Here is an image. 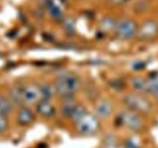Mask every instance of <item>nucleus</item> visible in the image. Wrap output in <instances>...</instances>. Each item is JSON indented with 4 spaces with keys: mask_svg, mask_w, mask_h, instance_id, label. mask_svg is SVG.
<instances>
[{
    "mask_svg": "<svg viewBox=\"0 0 158 148\" xmlns=\"http://www.w3.org/2000/svg\"><path fill=\"white\" fill-rule=\"evenodd\" d=\"M115 121L117 126L132 132H138L143 127V122L140 114L127 108L117 113Z\"/></svg>",
    "mask_w": 158,
    "mask_h": 148,
    "instance_id": "nucleus-3",
    "label": "nucleus"
},
{
    "mask_svg": "<svg viewBox=\"0 0 158 148\" xmlns=\"http://www.w3.org/2000/svg\"><path fill=\"white\" fill-rule=\"evenodd\" d=\"M123 83L122 84L121 81H120V80H118V79H117V80H114V81L111 82V84H110V86L112 88H114L115 90H118V89H122L123 88Z\"/></svg>",
    "mask_w": 158,
    "mask_h": 148,
    "instance_id": "nucleus-21",
    "label": "nucleus"
},
{
    "mask_svg": "<svg viewBox=\"0 0 158 148\" xmlns=\"http://www.w3.org/2000/svg\"><path fill=\"white\" fill-rule=\"evenodd\" d=\"M9 126V121L6 115L0 114V134L6 130Z\"/></svg>",
    "mask_w": 158,
    "mask_h": 148,
    "instance_id": "nucleus-20",
    "label": "nucleus"
},
{
    "mask_svg": "<svg viewBox=\"0 0 158 148\" xmlns=\"http://www.w3.org/2000/svg\"><path fill=\"white\" fill-rule=\"evenodd\" d=\"M12 103L10 100L0 93V114L7 116L12 110Z\"/></svg>",
    "mask_w": 158,
    "mask_h": 148,
    "instance_id": "nucleus-15",
    "label": "nucleus"
},
{
    "mask_svg": "<svg viewBox=\"0 0 158 148\" xmlns=\"http://www.w3.org/2000/svg\"><path fill=\"white\" fill-rule=\"evenodd\" d=\"M138 35L142 39H148L157 32V26L154 22H147L138 31Z\"/></svg>",
    "mask_w": 158,
    "mask_h": 148,
    "instance_id": "nucleus-12",
    "label": "nucleus"
},
{
    "mask_svg": "<svg viewBox=\"0 0 158 148\" xmlns=\"http://www.w3.org/2000/svg\"><path fill=\"white\" fill-rule=\"evenodd\" d=\"M100 25H101L102 29L105 31H108L111 29H114L116 26L114 22L112 19H110V18H105V19H103Z\"/></svg>",
    "mask_w": 158,
    "mask_h": 148,
    "instance_id": "nucleus-19",
    "label": "nucleus"
},
{
    "mask_svg": "<svg viewBox=\"0 0 158 148\" xmlns=\"http://www.w3.org/2000/svg\"><path fill=\"white\" fill-rule=\"evenodd\" d=\"M56 95L63 99L73 98L81 86L80 79L73 72H63L57 76L53 83Z\"/></svg>",
    "mask_w": 158,
    "mask_h": 148,
    "instance_id": "nucleus-1",
    "label": "nucleus"
},
{
    "mask_svg": "<svg viewBox=\"0 0 158 148\" xmlns=\"http://www.w3.org/2000/svg\"><path fill=\"white\" fill-rule=\"evenodd\" d=\"M35 110L38 115L45 119H52L56 115V108L51 100H40L35 103Z\"/></svg>",
    "mask_w": 158,
    "mask_h": 148,
    "instance_id": "nucleus-7",
    "label": "nucleus"
},
{
    "mask_svg": "<svg viewBox=\"0 0 158 148\" xmlns=\"http://www.w3.org/2000/svg\"><path fill=\"white\" fill-rule=\"evenodd\" d=\"M123 146L124 148H140V141L136 137H129L125 140Z\"/></svg>",
    "mask_w": 158,
    "mask_h": 148,
    "instance_id": "nucleus-17",
    "label": "nucleus"
},
{
    "mask_svg": "<svg viewBox=\"0 0 158 148\" xmlns=\"http://www.w3.org/2000/svg\"><path fill=\"white\" fill-rule=\"evenodd\" d=\"M37 86H38L39 90H40L41 100H51L53 98L54 96L56 95L55 87L52 83L41 82L37 84Z\"/></svg>",
    "mask_w": 158,
    "mask_h": 148,
    "instance_id": "nucleus-10",
    "label": "nucleus"
},
{
    "mask_svg": "<svg viewBox=\"0 0 158 148\" xmlns=\"http://www.w3.org/2000/svg\"><path fill=\"white\" fill-rule=\"evenodd\" d=\"M122 103L127 109L134 111L140 115H149L152 113L153 106L151 100L145 94L139 92H130L123 96Z\"/></svg>",
    "mask_w": 158,
    "mask_h": 148,
    "instance_id": "nucleus-2",
    "label": "nucleus"
},
{
    "mask_svg": "<svg viewBox=\"0 0 158 148\" xmlns=\"http://www.w3.org/2000/svg\"><path fill=\"white\" fill-rule=\"evenodd\" d=\"M21 97L23 104H35L41 100L37 85H21Z\"/></svg>",
    "mask_w": 158,
    "mask_h": 148,
    "instance_id": "nucleus-6",
    "label": "nucleus"
},
{
    "mask_svg": "<svg viewBox=\"0 0 158 148\" xmlns=\"http://www.w3.org/2000/svg\"><path fill=\"white\" fill-rule=\"evenodd\" d=\"M130 85L135 92L145 94L147 92V79L134 76L130 80Z\"/></svg>",
    "mask_w": 158,
    "mask_h": 148,
    "instance_id": "nucleus-13",
    "label": "nucleus"
},
{
    "mask_svg": "<svg viewBox=\"0 0 158 148\" xmlns=\"http://www.w3.org/2000/svg\"><path fill=\"white\" fill-rule=\"evenodd\" d=\"M146 93L154 97L158 94V74H151L147 78Z\"/></svg>",
    "mask_w": 158,
    "mask_h": 148,
    "instance_id": "nucleus-14",
    "label": "nucleus"
},
{
    "mask_svg": "<svg viewBox=\"0 0 158 148\" xmlns=\"http://www.w3.org/2000/svg\"><path fill=\"white\" fill-rule=\"evenodd\" d=\"M35 113L28 106H22L16 115V123L21 126H28L35 120Z\"/></svg>",
    "mask_w": 158,
    "mask_h": 148,
    "instance_id": "nucleus-9",
    "label": "nucleus"
},
{
    "mask_svg": "<svg viewBox=\"0 0 158 148\" xmlns=\"http://www.w3.org/2000/svg\"><path fill=\"white\" fill-rule=\"evenodd\" d=\"M94 113L99 119H107L114 109L112 103L107 99H99L94 105Z\"/></svg>",
    "mask_w": 158,
    "mask_h": 148,
    "instance_id": "nucleus-8",
    "label": "nucleus"
},
{
    "mask_svg": "<svg viewBox=\"0 0 158 148\" xmlns=\"http://www.w3.org/2000/svg\"><path fill=\"white\" fill-rule=\"evenodd\" d=\"M156 98H157V103H158V94L157 96H156Z\"/></svg>",
    "mask_w": 158,
    "mask_h": 148,
    "instance_id": "nucleus-24",
    "label": "nucleus"
},
{
    "mask_svg": "<svg viewBox=\"0 0 158 148\" xmlns=\"http://www.w3.org/2000/svg\"><path fill=\"white\" fill-rule=\"evenodd\" d=\"M88 112L87 109H86V106L83 104H80V103H78L77 106H76L75 109L73 112L72 115H71L70 118H69V120L72 121L73 123H75L77 120H80L83 116H84L86 113Z\"/></svg>",
    "mask_w": 158,
    "mask_h": 148,
    "instance_id": "nucleus-16",
    "label": "nucleus"
},
{
    "mask_svg": "<svg viewBox=\"0 0 158 148\" xmlns=\"http://www.w3.org/2000/svg\"><path fill=\"white\" fill-rule=\"evenodd\" d=\"M102 148H124L123 146H119V145L113 143V144H106Z\"/></svg>",
    "mask_w": 158,
    "mask_h": 148,
    "instance_id": "nucleus-22",
    "label": "nucleus"
},
{
    "mask_svg": "<svg viewBox=\"0 0 158 148\" xmlns=\"http://www.w3.org/2000/svg\"><path fill=\"white\" fill-rule=\"evenodd\" d=\"M77 104H78V103L76 101L74 97L63 99V102H62V104L60 106V113H61L62 116L67 120H69Z\"/></svg>",
    "mask_w": 158,
    "mask_h": 148,
    "instance_id": "nucleus-11",
    "label": "nucleus"
},
{
    "mask_svg": "<svg viewBox=\"0 0 158 148\" xmlns=\"http://www.w3.org/2000/svg\"><path fill=\"white\" fill-rule=\"evenodd\" d=\"M114 31L117 38L123 40L131 39L137 33V25L131 19L120 20L116 23Z\"/></svg>",
    "mask_w": 158,
    "mask_h": 148,
    "instance_id": "nucleus-5",
    "label": "nucleus"
},
{
    "mask_svg": "<svg viewBox=\"0 0 158 148\" xmlns=\"http://www.w3.org/2000/svg\"><path fill=\"white\" fill-rule=\"evenodd\" d=\"M112 2H114L120 3V2H124L128 1V0H111Z\"/></svg>",
    "mask_w": 158,
    "mask_h": 148,
    "instance_id": "nucleus-23",
    "label": "nucleus"
},
{
    "mask_svg": "<svg viewBox=\"0 0 158 148\" xmlns=\"http://www.w3.org/2000/svg\"><path fill=\"white\" fill-rule=\"evenodd\" d=\"M48 9L49 10V13L51 14L52 17L56 18H58L61 16L62 15V12L61 10L60 9V8L58 7L57 6H56L53 2H50L48 4Z\"/></svg>",
    "mask_w": 158,
    "mask_h": 148,
    "instance_id": "nucleus-18",
    "label": "nucleus"
},
{
    "mask_svg": "<svg viewBox=\"0 0 158 148\" xmlns=\"http://www.w3.org/2000/svg\"><path fill=\"white\" fill-rule=\"evenodd\" d=\"M75 130L81 136H93L97 134L100 128V119L94 113L88 111L84 116L75 123Z\"/></svg>",
    "mask_w": 158,
    "mask_h": 148,
    "instance_id": "nucleus-4",
    "label": "nucleus"
},
{
    "mask_svg": "<svg viewBox=\"0 0 158 148\" xmlns=\"http://www.w3.org/2000/svg\"><path fill=\"white\" fill-rule=\"evenodd\" d=\"M157 33H158V26H157Z\"/></svg>",
    "mask_w": 158,
    "mask_h": 148,
    "instance_id": "nucleus-25",
    "label": "nucleus"
}]
</instances>
